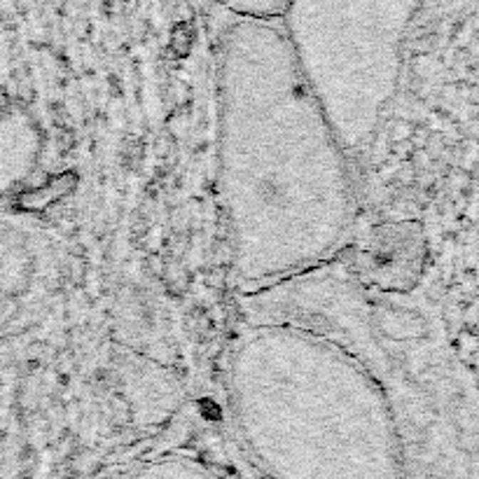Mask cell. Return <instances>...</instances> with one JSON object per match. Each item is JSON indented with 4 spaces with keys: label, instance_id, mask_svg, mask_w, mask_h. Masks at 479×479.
Masks as SVG:
<instances>
[{
    "label": "cell",
    "instance_id": "1",
    "mask_svg": "<svg viewBox=\"0 0 479 479\" xmlns=\"http://www.w3.org/2000/svg\"><path fill=\"white\" fill-rule=\"evenodd\" d=\"M217 43V178L243 292L321 267L356 220L351 153L281 19L230 14Z\"/></svg>",
    "mask_w": 479,
    "mask_h": 479
},
{
    "label": "cell",
    "instance_id": "2",
    "mask_svg": "<svg viewBox=\"0 0 479 479\" xmlns=\"http://www.w3.org/2000/svg\"><path fill=\"white\" fill-rule=\"evenodd\" d=\"M243 314L321 334L365 369L398 428L405 479H479V381L426 297L330 259L246 292Z\"/></svg>",
    "mask_w": 479,
    "mask_h": 479
},
{
    "label": "cell",
    "instance_id": "3",
    "mask_svg": "<svg viewBox=\"0 0 479 479\" xmlns=\"http://www.w3.org/2000/svg\"><path fill=\"white\" fill-rule=\"evenodd\" d=\"M225 383L241 440L269 479H405L379 388L321 334L243 321Z\"/></svg>",
    "mask_w": 479,
    "mask_h": 479
},
{
    "label": "cell",
    "instance_id": "4",
    "mask_svg": "<svg viewBox=\"0 0 479 479\" xmlns=\"http://www.w3.org/2000/svg\"><path fill=\"white\" fill-rule=\"evenodd\" d=\"M426 0H290L281 24L351 157L379 129Z\"/></svg>",
    "mask_w": 479,
    "mask_h": 479
},
{
    "label": "cell",
    "instance_id": "5",
    "mask_svg": "<svg viewBox=\"0 0 479 479\" xmlns=\"http://www.w3.org/2000/svg\"><path fill=\"white\" fill-rule=\"evenodd\" d=\"M108 479H215L208 470L187 456L169 453V456H157L143 463L117 470Z\"/></svg>",
    "mask_w": 479,
    "mask_h": 479
},
{
    "label": "cell",
    "instance_id": "6",
    "mask_svg": "<svg viewBox=\"0 0 479 479\" xmlns=\"http://www.w3.org/2000/svg\"><path fill=\"white\" fill-rule=\"evenodd\" d=\"M225 12L255 19H281L290 0H217Z\"/></svg>",
    "mask_w": 479,
    "mask_h": 479
}]
</instances>
